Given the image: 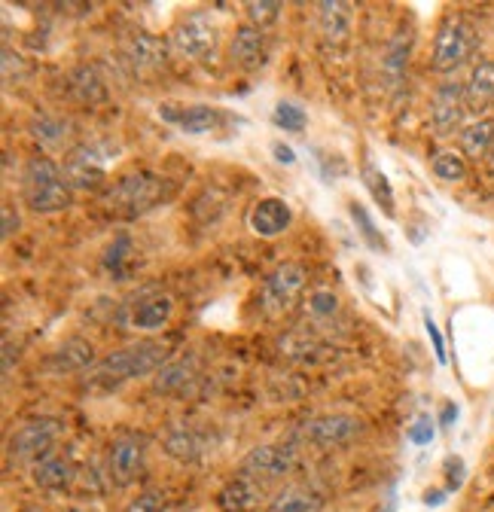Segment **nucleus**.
Returning <instances> with one entry per match:
<instances>
[{"label": "nucleus", "instance_id": "473e14b6", "mask_svg": "<svg viewBox=\"0 0 494 512\" xmlns=\"http://www.w3.org/2000/svg\"><path fill=\"white\" fill-rule=\"evenodd\" d=\"M281 4H275V0H251V4H244V13H247V25L254 28H269L281 19Z\"/></svg>", "mask_w": 494, "mask_h": 512}, {"label": "nucleus", "instance_id": "2eb2a0df", "mask_svg": "<svg viewBox=\"0 0 494 512\" xmlns=\"http://www.w3.org/2000/svg\"><path fill=\"white\" fill-rule=\"evenodd\" d=\"M162 119L171 122L174 128H180L183 135H193V138H202V135H211L220 128L223 122V113L217 107H208V104H193V107H162Z\"/></svg>", "mask_w": 494, "mask_h": 512}, {"label": "nucleus", "instance_id": "a19ab883", "mask_svg": "<svg viewBox=\"0 0 494 512\" xmlns=\"http://www.w3.org/2000/svg\"><path fill=\"white\" fill-rule=\"evenodd\" d=\"M272 153H275V159H278L281 165H293V162H296V153H293L287 144H281V141L272 144Z\"/></svg>", "mask_w": 494, "mask_h": 512}, {"label": "nucleus", "instance_id": "f03ea898", "mask_svg": "<svg viewBox=\"0 0 494 512\" xmlns=\"http://www.w3.org/2000/svg\"><path fill=\"white\" fill-rule=\"evenodd\" d=\"M22 199L37 214H55V211L71 208L74 186L68 183L61 165L37 156V159H28L22 171Z\"/></svg>", "mask_w": 494, "mask_h": 512}, {"label": "nucleus", "instance_id": "f8f14e48", "mask_svg": "<svg viewBox=\"0 0 494 512\" xmlns=\"http://www.w3.org/2000/svg\"><path fill=\"white\" fill-rule=\"evenodd\" d=\"M290 470H293V452L290 448H281V445H257L241 461V473L257 479L260 485L278 482Z\"/></svg>", "mask_w": 494, "mask_h": 512}, {"label": "nucleus", "instance_id": "1a4fd4ad", "mask_svg": "<svg viewBox=\"0 0 494 512\" xmlns=\"http://www.w3.org/2000/svg\"><path fill=\"white\" fill-rule=\"evenodd\" d=\"M61 436V421L55 418H34L16 427L10 436V458L13 461H31V458H46L52 452V445Z\"/></svg>", "mask_w": 494, "mask_h": 512}, {"label": "nucleus", "instance_id": "ddd939ff", "mask_svg": "<svg viewBox=\"0 0 494 512\" xmlns=\"http://www.w3.org/2000/svg\"><path fill=\"white\" fill-rule=\"evenodd\" d=\"M363 433V421L345 412H333V415H321L312 424L305 427V436L312 439L318 448H336L351 442L354 436Z\"/></svg>", "mask_w": 494, "mask_h": 512}, {"label": "nucleus", "instance_id": "49530a36", "mask_svg": "<svg viewBox=\"0 0 494 512\" xmlns=\"http://www.w3.org/2000/svg\"><path fill=\"white\" fill-rule=\"evenodd\" d=\"M65 512H89V509H65Z\"/></svg>", "mask_w": 494, "mask_h": 512}, {"label": "nucleus", "instance_id": "7c9ffc66", "mask_svg": "<svg viewBox=\"0 0 494 512\" xmlns=\"http://www.w3.org/2000/svg\"><path fill=\"white\" fill-rule=\"evenodd\" d=\"M409 52H412V34H397L394 40H391V46H388V55H385V71H388V77L391 80H400L403 77V71H406V58H409Z\"/></svg>", "mask_w": 494, "mask_h": 512}, {"label": "nucleus", "instance_id": "6ab92c4d", "mask_svg": "<svg viewBox=\"0 0 494 512\" xmlns=\"http://www.w3.org/2000/svg\"><path fill=\"white\" fill-rule=\"evenodd\" d=\"M95 363V348L92 342L86 339H68L65 345H58L49 357H46V369L49 372H58V375H65V372H80L86 366Z\"/></svg>", "mask_w": 494, "mask_h": 512}, {"label": "nucleus", "instance_id": "72a5a7b5", "mask_svg": "<svg viewBox=\"0 0 494 512\" xmlns=\"http://www.w3.org/2000/svg\"><path fill=\"white\" fill-rule=\"evenodd\" d=\"M275 125L278 128H284V132H305V125H308V116H305V110L299 107V104H293V101H281L278 107H275Z\"/></svg>", "mask_w": 494, "mask_h": 512}, {"label": "nucleus", "instance_id": "20e7f679", "mask_svg": "<svg viewBox=\"0 0 494 512\" xmlns=\"http://www.w3.org/2000/svg\"><path fill=\"white\" fill-rule=\"evenodd\" d=\"M476 46H479L476 28L464 16H449L434 37V58H430V68L437 74H455L473 58Z\"/></svg>", "mask_w": 494, "mask_h": 512}, {"label": "nucleus", "instance_id": "39448f33", "mask_svg": "<svg viewBox=\"0 0 494 512\" xmlns=\"http://www.w3.org/2000/svg\"><path fill=\"white\" fill-rule=\"evenodd\" d=\"M171 43L180 55H187V58H196V61H208L214 52H217V43H220V28L217 22L196 10L190 16H183L174 31H171Z\"/></svg>", "mask_w": 494, "mask_h": 512}, {"label": "nucleus", "instance_id": "37998d69", "mask_svg": "<svg viewBox=\"0 0 494 512\" xmlns=\"http://www.w3.org/2000/svg\"><path fill=\"white\" fill-rule=\"evenodd\" d=\"M455 418H458V406H455V403H446V409H443V415H440V424L449 427Z\"/></svg>", "mask_w": 494, "mask_h": 512}, {"label": "nucleus", "instance_id": "dca6fc26", "mask_svg": "<svg viewBox=\"0 0 494 512\" xmlns=\"http://www.w3.org/2000/svg\"><path fill=\"white\" fill-rule=\"evenodd\" d=\"M266 500V485H260L257 479L238 473L235 479H229L220 494H217V506L223 512H257Z\"/></svg>", "mask_w": 494, "mask_h": 512}, {"label": "nucleus", "instance_id": "4be33fe9", "mask_svg": "<svg viewBox=\"0 0 494 512\" xmlns=\"http://www.w3.org/2000/svg\"><path fill=\"white\" fill-rule=\"evenodd\" d=\"M171 314H174V299L156 293V296L141 299V302L132 308V317H129V320H132V327H135V330L156 333V330H162V327L168 324Z\"/></svg>", "mask_w": 494, "mask_h": 512}, {"label": "nucleus", "instance_id": "a18cd8bd", "mask_svg": "<svg viewBox=\"0 0 494 512\" xmlns=\"http://www.w3.org/2000/svg\"><path fill=\"white\" fill-rule=\"evenodd\" d=\"M488 165L494 168V147H491V153H488Z\"/></svg>", "mask_w": 494, "mask_h": 512}, {"label": "nucleus", "instance_id": "393cba45", "mask_svg": "<svg viewBox=\"0 0 494 512\" xmlns=\"http://www.w3.org/2000/svg\"><path fill=\"white\" fill-rule=\"evenodd\" d=\"M321 506H324V500L318 491L305 488V485H287L284 491H278L269 500L266 512H321Z\"/></svg>", "mask_w": 494, "mask_h": 512}, {"label": "nucleus", "instance_id": "f257e3e1", "mask_svg": "<svg viewBox=\"0 0 494 512\" xmlns=\"http://www.w3.org/2000/svg\"><path fill=\"white\" fill-rule=\"evenodd\" d=\"M171 196H174V183L168 177L153 174V171H132L113 180L101 192V205L119 217H141L165 205Z\"/></svg>", "mask_w": 494, "mask_h": 512}, {"label": "nucleus", "instance_id": "ea45409f", "mask_svg": "<svg viewBox=\"0 0 494 512\" xmlns=\"http://www.w3.org/2000/svg\"><path fill=\"white\" fill-rule=\"evenodd\" d=\"M446 473H449V491H458L464 485V461L446 458Z\"/></svg>", "mask_w": 494, "mask_h": 512}, {"label": "nucleus", "instance_id": "aec40b11", "mask_svg": "<svg viewBox=\"0 0 494 512\" xmlns=\"http://www.w3.org/2000/svg\"><path fill=\"white\" fill-rule=\"evenodd\" d=\"M165 455L180 461V464H196L202 455H205V439L187 427V424H174L168 433H165Z\"/></svg>", "mask_w": 494, "mask_h": 512}, {"label": "nucleus", "instance_id": "58836bf2", "mask_svg": "<svg viewBox=\"0 0 494 512\" xmlns=\"http://www.w3.org/2000/svg\"><path fill=\"white\" fill-rule=\"evenodd\" d=\"M424 330H427L430 342H434V354H437V363L443 366V363H446V342H443V336H440L437 324H434V320H430V317H424Z\"/></svg>", "mask_w": 494, "mask_h": 512}, {"label": "nucleus", "instance_id": "2f4dec72", "mask_svg": "<svg viewBox=\"0 0 494 512\" xmlns=\"http://www.w3.org/2000/svg\"><path fill=\"white\" fill-rule=\"evenodd\" d=\"M434 174L440 177V180H446V183H461L464 177H467V159H464V153H452V150H443V153H437L434 156Z\"/></svg>", "mask_w": 494, "mask_h": 512}, {"label": "nucleus", "instance_id": "4c0bfd02", "mask_svg": "<svg viewBox=\"0 0 494 512\" xmlns=\"http://www.w3.org/2000/svg\"><path fill=\"white\" fill-rule=\"evenodd\" d=\"M406 436H409L412 445H430V442H434V421H430L427 415L415 418V424L406 430Z\"/></svg>", "mask_w": 494, "mask_h": 512}, {"label": "nucleus", "instance_id": "c756f323", "mask_svg": "<svg viewBox=\"0 0 494 512\" xmlns=\"http://www.w3.org/2000/svg\"><path fill=\"white\" fill-rule=\"evenodd\" d=\"M31 135L43 147H61V144H65V138H68V122L58 119V116H34Z\"/></svg>", "mask_w": 494, "mask_h": 512}, {"label": "nucleus", "instance_id": "f3484780", "mask_svg": "<svg viewBox=\"0 0 494 512\" xmlns=\"http://www.w3.org/2000/svg\"><path fill=\"white\" fill-rule=\"evenodd\" d=\"M351 25H354V13L351 4H342V0H321L318 4V28L327 46H345L351 37Z\"/></svg>", "mask_w": 494, "mask_h": 512}, {"label": "nucleus", "instance_id": "5701e85b", "mask_svg": "<svg viewBox=\"0 0 494 512\" xmlns=\"http://www.w3.org/2000/svg\"><path fill=\"white\" fill-rule=\"evenodd\" d=\"M74 482V464L61 455H46L34 464V485L46 488V491H65Z\"/></svg>", "mask_w": 494, "mask_h": 512}, {"label": "nucleus", "instance_id": "f704fd0d", "mask_svg": "<svg viewBox=\"0 0 494 512\" xmlns=\"http://www.w3.org/2000/svg\"><path fill=\"white\" fill-rule=\"evenodd\" d=\"M351 220L357 223V232L363 235V241H366L369 247H376V250H385V247H388V244H385V238L379 235V229H376L373 217L366 214V208H363V205L351 202Z\"/></svg>", "mask_w": 494, "mask_h": 512}, {"label": "nucleus", "instance_id": "c9c22d12", "mask_svg": "<svg viewBox=\"0 0 494 512\" xmlns=\"http://www.w3.org/2000/svg\"><path fill=\"white\" fill-rule=\"evenodd\" d=\"M126 512H171L168 500L159 491H141L135 500H129Z\"/></svg>", "mask_w": 494, "mask_h": 512}, {"label": "nucleus", "instance_id": "a878e982", "mask_svg": "<svg viewBox=\"0 0 494 512\" xmlns=\"http://www.w3.org/2000/svg\"><path fill=\"white\" fill-rule=\"evenodd\" d=\"M196 381V366L187 363V360H168L156 378H153V388L156 394H183L187 391V384Z\"/></svg>", "mask_w": 494, "mask_h": 512}, {"label": "nucleus", "instance_id": "b1692460", "mask_svg": "<svg viewBox=\"0 0 494 512\" xmlns=\"http://www.w3.org/2000/svg\"><path fill=\"white\" fill-rule=\"evenodd\" d=\"M461 153L467 159H488L491 147H494V116H479L476 122L464 125L461 135H458Z\"/></svg>", "mask_w": 494, "mask_h": 512}, {"label": "nucleus", "instance_id": "423d86ee", "mask_svg": "<svg viewBox=\"0 0 494 512\" xmlns=\"http://www.w3.org/2000/svg\"><path fill=\"white\" fill-rule=\"evenodd\" d=\"M305 281H308V275H305V269L299 263H284V266L272 269L266 275L263 287H260V308H263V314L278 317V314L290 311L296 305L299 293L305 290Z\"/></svg>", "mask_w": 494, "mask_h": 512}, {"label": "nucleus", "instance_id": "7ed1b4c3", "mask_svg": "<svg viewBox=\"0 0 494 512\" xmlns=\"http://www.w3.org/2000/svg\"><path fill=\"white\" fill-rule=\"evenodd\" d=\"M165 363H168V348L162 342L141 339V342H132L126 348L107 354L98 363L95 378L110 381V384H122V381H132V378H147V375L159 372Z\"/></svg>", "mask_w": 494, "mask_h": 512}, {"label": "nucleus", "instance_id": "4468645a", "mask_svg": "<svg viewBox=\"0 0 494 512\" xmlns=\"http://www.w3.org/2000/svg\"><path fill=\"white\" fill-rule=\"evenodd\" d=\"M229 58L232 64L244 71H257L269 61V37L266 31L254 28V25H241L235 28L232 40H229Z\"/></svg>", "mask_w": 494, "mask_h": 512}, {"label": "nucleus", "instance_id": "9b49d317", "mask_svg": "<svg viewBox=\"0 0 494 512\" xmlns=\"http://www.w3.org/2000/svg\"><path fill=\"white\" fill-rule=\"evenodd\" d=\"M61 171H65V177L74 189H101L107 183V159L98 147H89V144L68 150Z\"/></svg>", "mask_w": 494, "mask_h": 512}, {"label": "nucleus", "instance_id": "6e6552de", "mask_svg": "<svg viewBox=\"0 0 494 512\" xmlns=\"http://www.w3.org/2000/svg\"><path fill=\"white\" fill-rule=\"evenodd\" d=\"M119 58L122 64L138 74V77H147V74H156L165 68V61H168V43L150 31H135L129 34L126 40H122L119 46Z\"/></svg>", "mask_w": 494, "mask_h": 512}, {"label": "nucleus", "instance_id": "bb28decb", "mask_svg": "<svg viewBox=\"0 0 494 512\" xmlns=\"http://www.w3.org/2000/svg\"><path fill=\"white\" fill-rule=\"evenodd\" d=\"M68 92H71L77 101H83V104H98V101L107 98V86H104L98 68H92V64H83V68L71 71V77H68Z\"/></svg>", "mask_w": 494, "mask_h": 512}, {"label": "nucleus", "instance_id": "79ce46f5", "mask_svg": "<svg viewBox=\"0 0 494 512\" xmlns=\"http://www.w3.org/2000/svg\"><path fill=\"white\" fill-rule=\"evenodd\" d=\"M19 229V214H13V205H4V238H10Z\"/></svg>", "mask_w": 494, "mask_h": 512}, {"label": "nucleus", "instance_id": "0eeeda50", "mask_svg": "<svg viewBox=\"0 0 494 512\" xmlns=\"http://www.w3.org/2000/svg\"><path fill=\"white\" fill-rule=\"evenodd\" d=\"M144 467H147V439L138 433L116 436L110 445V455H107L110 482L116 488H129L141 479Z\"/></svg>", "mask_w": 494, "mask_h": 512}, {"label": "nucleus", "instance_id": "9d476101", "mask_svg": "<svg viewBox=\"0 0 494 512\" xmlns=\"http://www.w3.org/2000/svg\"><path fill=\"white\" fill-rule=\"evenodd\" d=\"M467 113L470 107H467V92L461 83H443L434 92V101H430V125H434L437 138L461 135Z\"/></svg>", "mask_w": 494, "mask_h": 512}, {"label": "nucleus", "instance_id": "cd10ccee", "mask_svg": "<svg viewBox=\"0 0 494 512\" xmlns=\"http://www.w3.org/2000/svg\"><path fill=\"white\" fill-rule=\"evenodd\" d=\"M360 177H363V186L369 189V196H373V202H376L388 217H394V214H397V205H394V189H391L388 177H385L373 162H366V165L360 168Z\"/></svg>", "mask_w": 494, "mask_h": 512}, {"label": "nucleus", "instance_id": "c03bdc74", "mask_svg": "<svg viewBox=\"0 0 494 512\" xmlns=\"http://www.w3.org/2000/svg\"><path fill=\"white\" fill-rule=\"evenodd\" d=\"M443 497H446V491H427V494H424V503H427V506H440Z\"/></svg>", "mask_w": 494, "mask_h": 512}, {"label": "nucleus", "instance_id": "412c9836", "mask_svg": "<svg viewBox=\"0 0 494 512\" xmlns=\"http://www.w3.org/2000/svg\"><path fill=\"white\" fill-rule=\"evenodd\" d=\"M467 92V107L470 113H482L494 104V58L476 61V68L470 71V80L464 86Z\"/></svg>", "mask_w": 494, "mask_h": 512}, {"label": "nucleus", "instance_id": "c85d7f7f", "mask_svg": "<svg viewBox=\"0 0 494 512\" xmlns=\"http://www.w3.org/2000/svg\"><path fill=\"white\" fill-rule=\"evenodd\" d=\"M132 266H135V244L129 235H119L104 253V269L113 278H126L132 272Z\"/></svg>", "mask_w": 494, "mask_h": 512}, {"label": "nucleus", "instance_id": "e433bc0d", "mask_svg": "<svg viewBox=\"0 0 494 512\" xmlns=\"http://www.w3.org/2000/svg\"><path fill=\"white\" fill-rule=\"evenodd\" d=\"M336 308H339V299L330 290H318V293L308 296V311H312L315 317H333Z\"/></svg>", "mask_w": 494, "mask_h": 512}, {"label": "nucleus", "instance_id": "a211bd4d", "mask_svg": "<svg viewBox=\"0 0 494 512\" xmlns=\"http://www.w3.org/2000/svg\"><path fill=\"white\" fill-rule=\"evenodd\" d=\"M293 220V211L284 199H260L251 211V229L260 235V238H278Z\"/></svg>", "mask_w": 494, "mask_h": 512}]
</instances>
